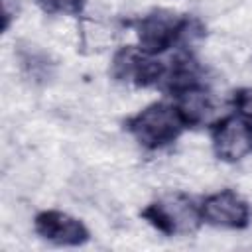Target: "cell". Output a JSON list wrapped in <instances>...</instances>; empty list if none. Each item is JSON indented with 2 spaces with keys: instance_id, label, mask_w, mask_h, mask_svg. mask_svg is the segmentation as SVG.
Returning <instances> with one entry per match:
<instances>
[{
  "instance_id": "cell-3",
  "label": "cell",
  "mask_w": 252,
  "mask_h": 252,
  "mask_svg": "<svg viewBox=\"0 0 252 252\" xmlns=\"http://www.w3.org/2000/svg\"><path fill=\"white\" fill-rule=\"evenodd\" d=\"M140 215L165 236H189L197 232L203 222L199 205L183 193L163 195L144 207Z\"/></svg>"
},
{
  "instance_id": "cell-6",
  "label": "cell",
  "mask_w": 252,
  "mask_h": 252,
  "mask_svg": "<svg viewBox=\"0 0 252 252\" xmlns=\"http://www.w3.org/2000/svg\"><path fill=\"white\" fill-rule=\"evenodd\" d=\"M203 222L219 228L240 230L250 224V205L244 197H240L232 189H220L217 193L207 195L199 203Z\"/></svg>"
},
{
  "instance_id": "cell-5",
  "label": "cell",
  "mask_w": 252,
  "mask_h": 252,
  "mask_svg": "<svg viewBox=\"0 0 252 252\" xmlns=\"http://www.w3.org/2000/svg\"><path fill=\"white\" fill-rule=\"evenodd\" d=\"M211 144L219 159L234 163L252 156V122L240 114H226L211 122Z\"/></svg>"
},
{
  "instance_id": "cell-2",
  "label": "cell",
  "mask_w": 252,
  "mask_h": 252,
  "mask_svg": "<svg viewBox=\"0 0 252 252\" xmlns=\"http://www.w3.org/2000/svg\"><path fill=\"white\" fill-rule=\"evenodd\" d=\"M124 128L142 148L159 150L175 142L189 128V122L175 102L158 100L126 118Z\"/></svg>"
},
{
  "instance_id": "cell-7",
  "label": "cell",
  "mask_w": 252,
  "mask_h": 252,
  "mask_svg": "<svg viewBox=\"0 0 252 252\" xmlns=\"http://www.w3.org/2000/svg\"><path fill=\"white\" fill-rule=\"evenodd\" d=\"M33 228L43 240L57 246H81L91 238V232L83 220L55 209L39 211L33 219Z\"/></svg>"
},
{
  "instance_id": "cell-8",
  "label": "cell",
  "mask_w": 252,
  "mask_h": 252,
  "mask_svg": "<svg viewBox=\"0 0 252 252\" xmlns=\"http://www.w3.org/2000/svg\"><path fill=\"white\" fill-rule=\"evenodd\" d=\"M173 102L181 108L183 116L189 122V128L193 126H201V124H209L215 122L213 116L217 112V102L213 93L207 89L205 83L201 85H193L189 89H183L179 93L173 94Z\"/></svg>"
},
{
  "instance_id": "cell-1",
  "label": "cell",
  "mask_w": 252,
  "mask_h": 252,
  "mask_svg": "<svg viewBox=\"0 0 252 252\" xmlns=\"http://www.w3.org/2000/svg\"><path fill=\"white\" fill-rule=\"evenodd\" d=\"M128 26H132L136 32L138 47L152 55H163L173 47H185L193 37L203 33L199 20L171 10L148 12L136 20H130Z\"/></svg>"
},
{
  "instance_id": "cell-4",
  "label": "cell",
  "mask_w": 252,
  "mask_h": 252,
  "mask_svg": "<svg viewBox=\"0 0 252 252\" xmlns=\"http://www.w3.org/2000/svg\"><path fill=\"white\" fill-rule=\"evenodd\" d=\"M169 61L152 55L138 45L120 47L110 63V75L126 85L134 87H159L165 81Z\"/></svg>"
},
{
  "instance_id": "cell-9",
  "label": "cell",
  "mask_w": 252,
  "mask_h": 252,
  "mask_svg": "<svg viewBox=\"0 0 252 252\" xmlns=\"http://www.w3.org/2000/svg\"><path fill=\"white\" fill-rule=\"evenodd\" d=\"M35 4L47 14L79 16V14H83L87 0H35Z\"/></svg>"
},
{
  "instance_id": "cell-10",
  "label": "cell",
  "mask_w": 252,
  "mask_h": 252,
  "mask_svg": "<svg viewBox=\"0 0 252 252\" xmlns=\"http://www.w3.org/2000/svg\"><path fill=\"white\" fill-rule=\"evenodd\" d=\"M232 106L236 114L252 122V87H242L232 93Z\"/></svg>"
}]
</instances>
